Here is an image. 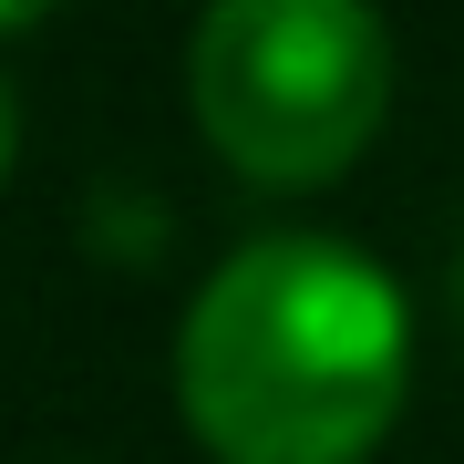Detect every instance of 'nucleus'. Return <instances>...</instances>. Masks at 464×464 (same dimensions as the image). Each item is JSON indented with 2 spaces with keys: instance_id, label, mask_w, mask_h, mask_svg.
I'll use <instances>...</instances> for the list:
<instances>
[{
  "instance_id": "obj_1",
  "label": "nucleus",
  "mask_w": 464,
  "mask_h": 464,
  "mask_svg": "<svg viewBox=\"0 0 464 464\" xmlns=\"http://www.w3.org/2000/svg\"><path fill=\"white\" fill-rule=\"evenodd\" d=\"M402 372L413 320L341 237H248L176 331V402L217 464H362Z\"/></svg>"
},
{
  "instance_id": "obj_4",
  "label": "nucleus",
  "mask_w": 464,
  "mask_h": 464,
  "mask_svg": "<svg viewBox=\"0 0 464 464\" xmlns=\"http://www.w3.org/2000/svg\"><path fill=\"white\" fill-rule=\"evenodd\" d=\"M52 0H0V32H21V21H42Z\"/></svg>"
},
{
  "instance_id": "obj_3",
  "label": "nucleus",
  "mask_w": 464,
  "mask_h": 464,
  "mask_svg": "<svg viewBox=\"0 0 464 464\" xmlns=\"http://www.w3.org/2000/svg\"><path fill=\"white\" fill-rule=\"evenodd\" d=\"M11 155H21V103H11V83H0V186H11Z\"/></svg>"
},
{
  "instance_id": "obj_5",
  "label": "nucleus",
  "mask_w": 464,
  "mask_h": 464,
  "mask_svg": "<svg viewBox=\"0 0 464 464\" xmlns=\"http://www.w3.org/2000/svg\"><path fill=\"white\" fill-rule=\"evenodd\" d=\"M454 310H464V258H454Z\"/></svg>"
},
{
  "instance_id": "obj_2",
  "label": "nucleus",
  "mask_w": 464,
  "mask_h": 464,
  "mask_svg": "<svg viewBox=\"0 0 464 464\" xmlns=\"http://www.w3.org/2000/svg\"><path fill=\"white\" fill-rule=\"evenodd\" d=\"M186 93L248 186H331L382 134L392 32L372 0H207Z\"/></svg>"
}]
</instances>
